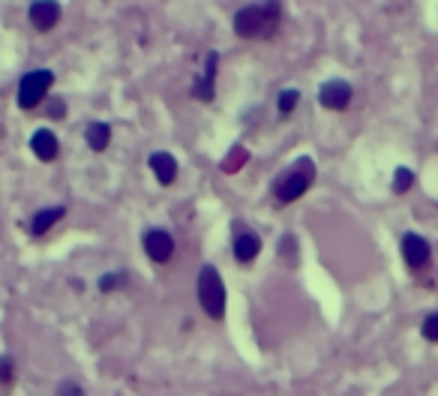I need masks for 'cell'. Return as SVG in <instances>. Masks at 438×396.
Instances as JSON below:
<instances>
[{
	"label": "cell",
	"mask_w": 438,
	"mask_h": 396,
	"mask_svg": "<svg viewBox=\"0 0 438 396\" xmlns=\"http://www.w3.org/2000/svg\"><path fill=\"white\" fill-rule=\"evenodd\" d=\"M283 21L279 3H250L234 15V33L241 39H270Z\"/></svg>",
	"instance_id": "1"
},
{
	"label": "cell",
	"mask_w": 438,
	"mask_h": 396,
	"mask_svg": "<svg viewBox=\"0 0 438 396\" xmlns=\"http://www.w3.org/2000/svg\"><path fill=\"white\" fill-rule=\"evenodd\" d=\"M312 180H316V162L309 156H300L297 162H292L288 168L274 180V198L279 204H292L297 198H303L309 192Z\"/></svg>",
	"instance_id": "2"
},
{
	"label": "cell",
	"mask_w": 438,
	"mask_h": 396,
	"mask_svg": "<svg viewBox=\"0 0 438 396\" xmlns=\"http://www.w3.org/2000/svg\"><path fill=\"white\" fill-rule=\"evenodd\" d=\"M195 292H198L201 309L208 312V318H213V321L226 318V283H222L219 270L213 267V264H204V267L198 270Z\"/></svg>",
	"instance_id": "3"
},
{
	"label": "cell",
	"mask_w": 438,
	"mask_h": 396,
	"mask_svg": "<svg viewBox=\"0 0 438 396\" xmlns=\"http://www.w3.org/2000/svg\"><path fill=\"white\" fill-rule=\"evenodd\" d=\"M54 85V72L52 69H33L28 72L21 81H19V96H15V102H19L21 111H33L36 105L45 102L48 90Z\"/></svg>",
	"instance_id": "4"
},
{
	"label": "cell",
	"mask_w": 438,
	"mask_h": 396,
	"mask_svg": "<svg viewBox=\"0 0 438 396\" xmlns=\"http://www.w3.org/2000/svg\"><path fill=\"white\" fill-rule=\"evenodd\" d=\"M399 252H402V258H406L408 270H424L426 264L432 261V246H429V241L424 234H417V231H406V234H402Z\"/></svg>",
	"instance_id": "5"
},
{
	"label": "cell",
	"mask_w": 438,
	"mask_h": 396,
	"mask_svg": "<svg viewBox=\"0 0 438 396\" xmlns=\"http://www.w3.org/2000/svg\"><path fill=\"white\" fill-rule=\"evenodd\" d=\"M354 99V87L342 78H330L318 87V105L327 111H345Z\"/></svg>",
	"instance_id": "6"
},
{
	"label": "cell",
	"mask_w": 438,
	"mask_h": 396,
	"mask_svg": "<svg viewBox=\"0 0 438 396\" xmlns=\"http://www.w3.org/2000/svg\"><path fill=\"white\" fill-rule=\"evenodd\" d=\"M217 69H219V52H210L208 60H204V72L193 81V99L213 102V96H217Z\"/></svg>",
	"instance_id": "7"
},
{
	"label": "cell",
	"mask_w": 438,
	"mask_h": 396,
	"mask_svg": "<svg viewBox=\"0 0 438 396\" xmlns=\"http://www.w3.org/2000/svg\"><path fill=\"white\" fill-rule=\"evenodd\" d=\"M61 15H63V10H61V3H57V0H36V3L28 6V19H30V24L39 33L52 30L54 24L61 21Z\"/></svg>",
	"instance_id": "8"
},
{
	"label": "cell",
	"mask_w": 438,
	"mask_h": 396,
	"mask_svg": "<svg viewBox=\"0 0 438 396\" xmlns=\"http://www.w3.org/2000/svg\"><path fill=\"white\" fill-rule=\"evenodd\" d=\"M144 252H147V258L156 261V264H165L175 255V237L168 234V231H162V228H151L144 234Z\"/></svg>",
	"instance_id": "9"
},
{
	"label": "cell",
	"mask_w": 438,
	"mask_h": 396,
	"mask_svg": "<svg viewBox=\"0 0 438 396\" xmlns=\"http://www.w3.org/2000/svg\"><path fill=\"white\" fill-rule=\"evenodd\" d=\"M30 151L36 160L52 162V160H57V153H61V144H57V135L52 129H36L30 135Z\"/></svg>",
	"instance_id": "10"
},
{
	"label": "cell",
	"mask_w": 438,
	"mask_h": 396,
	"mask_svg": "<svg viewBox=\"0 0 438 396\" xmlns=\"http://www.w3.org/2000/svg\"><path fill=\"white\" fill-rule=\"evenodd\" d=\"M151 171L156 175V180H160L162 186H171L177 180V160L171 153H165V151H156L151 153Z\"/></svg>",
	"instance_id": "11"
},
{
	"label": "cell",
	"mask_w": 438,
	"mask_h": 396,
	"mask_svg": "<svg viewBox=\"0 0 438 396\" xmlns=\"http://www.w3.org/2000/svg\"><path fill=\"white\" fill-rule=\"evenodd\" d=\"M261 252V237L255 234V231H241V234L234 237V258L241 264H252L255 258H259Z\"/></svg>",
	"instance_id": "12"
},
{
	"label": "cell",
	"mask_w": 438,
	"mask_h": 396,
	"mask_svg": "<svg viewBox=\"0 0 438 396\" xmlns=\"http://www.w3.org/2000/svg\"><path fill=\"white\" fill-rule=\"evenodd\" d=\"M66 217V208H45V210H36V217L30 219V234H36V237H43V234H48L52 231V226L54 222H61Z\"/></svg>",
	"instance_id": "13"
},
{
	"label": "cell",
	"mask_w": 438,
	"mask_h": 396,
	"mask_svg": "<svg viewBox=\"0 0 438 396\" xmlns=\"http://www.w3.org/2000/svg\"><path fill=\"white\" fill-rule=\"evenodd\" d=\"M85 138H87V147L90 151H105L111 142V126L109 123H90L85 129Z\"/></svg>",
	"instance_id": "14"
},
{
	"label": "cell",
	"mask_w": 438,
	"mask_h": 396,
	"mask_svg": "<svg viewBox=\"0 0 438 396\" xmlns=\"http://www.w3.org/2000/svg\"><path fill=\"white\" fill-rule=\"evenodd\" d=\"M297 102H300V90L297 87H285V90H279V99H276V111H279V118H288L294 109H297Z\"/></svg>",
	"instance_id": "15"
},
{
	"label": "cell",
	"mask_w": 438,
	"mask_h": 396,
	"mask_svg": "<svg viewBox=\"0 0 438 396\" xmlns=\"http://www.w3.org/2000/svg\"><path fill=\"white\" fill-rule=\"evenodd\" d=\"M391 186H393L396 195H406L408 189L415 186V171L406 168V165H399V168L393 171V184H391Z\"/></svg>",
	"instance_id": "16"
},
{
	"label": "cell",
	"mask_w": 438,
	"mask_h": 396,
	"mask_svg": "<svg viewBox=\"0 0 438 396\" xmlns=\"http://www.w3.org/2000/svg\"><path fill=\"white\" fill-rule=\"evenodd\" d=\"M123 283H127V274H102L99 276V292H118V288H123Z\"/></svg>",
	"instance_id": "17"
},
{
	"label": "cell",
	"mask_w": 438,
	"mask_h": 396,
	"mask_svg": "<svg viewBox=\"0 0 438 396\" xmlns=\"http://www.w3.org/2000/svg\"><path fill=\"white\" fill-rule=\"evenodd\" d=\"M420 333H424L426 342H438V312L424 318V324H420Z\"/></svg>",
	"instance_id": "18"
},
{
	"label": "cell",
	"mask_w": 438,
	"mask_h": 396,
	"mask_svg": "<svg viewBox=\"0 0 438 396\" xmlns=\"http://www.w3.org/2000/svg\"><path fill=\"white\" fill-rule=\"evenodd\" d=\"M279 255L292 264V261H297V241H294V234H285L283 237V243H279Z\"/></svg>",
	"instance_id": "19"
},
{
	"label": "cell",
	"mask_w": 438,
	"mask_h": 396,
	"mask_svg": "<svg viewBox=\"0 0 438 396\" xmlns=\"http://www.w3.org/2000/svg\"><path fill=\"white\" fill-rule=\"evenodd\" d=\"M63 114H66V102H63V99L61 96H54V99H48V118H63Z\"/></svg>",
	"instance_id": "20"
},
{
	"label": "cell",
	"mask_w": 438,
	"mask_h": 396,
	"mask_svg": "<svg viewBox=\"0 0 438 396\" xmlns=\"http://www.w3.org/2000/svg\"><path fill=\"white\" fill-rule=\"evenodd\" d=\"M0 382H3V384L12 382V358H10V354L0 358Z\"/></svg>",
	"instance_id": "21"
},
{
	"label": "cell",
	"mask_w": 438,
	"mask_h": 396,
	"mask_svg": "<svg viewBox=\"0 0 438 396\" xmlns=\"http://www.w3.org/2000/svg\"><path fill=\"white\" fill-rule=\"evenodd\" d=\"M57 396H87L76 382H63L61 387H57Z\"/></svg>",
	"instance_id": "22"
}]
</instances>
